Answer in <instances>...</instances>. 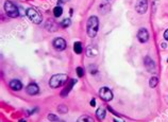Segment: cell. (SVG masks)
<instances>
[{
    "instance_id": "7c38bea8",
    "label": "cell",
    "mask_w": 168,
    "mask_h": 122,
    "mask_svg": "<svg viewBox=\"0 0 168 122\" xmlns=\"http://www.w3.org/2000/svg\"><path fill=\"white\" fill-rule=\"evenodd\" d=\"M9 85H10L11 89L15 90V91H18V90H20L23 88V83L20 82L19 80H12Z\"/></svg>"
},
{
    "instance_id": "ac0fdd59",
    "label": "cell",
    "mask_w": 168,
    "mask_h": 122,
    "mask_svg": "<svg viewBox=\"0 0 168 122\" xmlns=\"http://www.w3.org/2000/svg\"><path fill=\"white\" fill-rule=\"evenodd\" d=\"M63 14V9L61 8V6H55V8L53 9V15H54V17H60L61 15Z\"/></svg>"
},
{
    "instance_id": "4316f807",
    "label": "cell",
    "mask_w": 168,
    "mask_h": 122,
    "mask_svg": "<svg viewBox=\"0 0 168 122\" xmlns=\"http://www.w3.org/2000/svg\"><path fill=\"white\" fill-rule=\"evenodd\" d=\"M19 122H27L25 119H22V120H19Z\"/></svg>"
},
{
    "instance_id": "7402d4cb",
    "label": "cell",
    "mask_w": 168,
    "mask_h": 122,
    "mask_svg": "<svg viewBox=\"0 0 168 122\" xmlns=\"http://www.w3.org/2000/svg\"><path fill=\"white\" fill-rule=\"evenodd\" d=\"M77 74H78L79 77H82L84 75V70H83L82 67H78V68H77Z\"/></svg>"
},
{
    "instance_id": "3957f363",
    "label": "cell",
    "mask_w": 168,
    "mask_h": 122,
    "mask_svg": "<svg viewBox=\"0 0 168 122\" xmlns=\"http://www.w3.org/2000/svg\"><path fill=\"white\" fill-rule=\"evenodd\" d=\"M26 15L30 19V21H32V23L35 24V25H39V24H41V21H43V16H41V14L33 8L28 9L26 11Z\"/></svg>"
},
{
    "instance_id": "d6986e66",
    "label": "cell",
    "mask_w": 168,
    "mask_h": 122,
    "mask_svg": "<svg viewBox=\"0 0 168 122\" xmlns=\"http://www.w3.org/2000/svg\"><path fill=\"white\" fill-rule=\"evenodd\" d=\"M58 110H59V113H61V114H66V113L68 112V107H67L65 104H61V105L58 106Z\"/></svg>"
},
{
    "instance_id": "603a6c76",
    "label": "cell",
    "mask_w": 168,
    "mask_h": 122,
    "mask_svg": "<svg viewBox=\"0 0 168 122\" xmlns=\"http://www.w3.org/2000/svg\"><path fill=\"white\" fill-rule=\"evenodd\" d=\"M89 72L92 73V74H96L98 72V69L95 65H92V66H89Z\"/></svg>"
},
{
    "instance_id": "5bb4252c",
    "label": "cell",
    "mask_w": 168,
    "mask_h": 122,
    "mask_svg": "<svg viewBox=\"0 0 168 122\" xmlns=\"http://www.w3.org/2000/svg\"><path fill=\"white\" fill-rule=\"evenodd\" d=\"M106 115H107L106 109L102 108V107H100V108H98V109H97V112H96V116H97V118L99 119V120H103L104 118H106Z\"/></svg>"
},
{
    "instance_id": "ffe728a7",
    "label": "cell",
    "mask_w": 168,
    "mask_h": 122,
    "mask_svg": "<svg viewBox=\"0 0 168 122\" xmlns=\"http://www.w3.org/2000/svg\"><path fill=\"white\" fill-rule=\"evenodd\" d=\"M70 24H71V21H70V19L69 18H66V19H64L61 23V26H62V28H68L69 26H70Z\"/></svg>"
},
{
    "instance_id": "9a60e30c",
    "label": "cell",
    "mask_w": 168,
    "mask_h": 122,
    "mask_svg": "<svg viewBox=\"0 0 168 122\" xmlns=\"http://www.w3.org/2000/svg\"><path fill=\"white\" fill-rule=\"evenodd\" d=\"M74 50L77 54L82 53V42L81 41H76L74 44Z\"/></svg>"
},
{
    "instance_id": "f546056e",
    "label": "cell",
    "mask_w": 168,
    "mask_h": 122,
    "mask_svg": "<svg viewBox=\"0 0 168 122\" xmlns=\"http://www.w3.org/2000/svg\"><path fill=\"white\" fill-rule=\"evenodd\" d=\"M167 63H168V59H167Z\"/></svg>"
},
{
    "instance_id": "30bf717a",
    "label": "cell",
    "mask_w": 168,
    "mask_h": 122,
    "mask_svg": "<svg viewBox=\"0 0 168 122\" xmlns=\"http://www.w3.org/2000/svg\"><path fill=\"white\" fill-rule=\"evenodd\" d=\"M77 83V80L76 79H71V80H69L68 81V84H67V86L65 87V89H63L62 90V92H61V97H66L68 94H69V91L71 90V88L74 87V85Z\"/></svg>"
},
{
    "instance_id": "d4e9b609",
    "label": "cell",
    "mask_w": 168,
    "mask_h": 122,
    "mask_svg": "<svg viewBox=\"0 0 168 122\" xmlns=\"http://www.w3.org/2000/svg\"><path fill=\"white\" fill-rule=\"evenodd\" d=\"M164 38H165L166 40H168V29L164 32Z\"/></svg>"
},
{
    "instance_id": "2e32d148",
    "label": "cell",
    "mask_w": 168,
    "mask_h": 122,
    "mask_svg": "<svg viewBox=\"0 0 168 122\" xmlns=\"http://www.w3.org/2000/svg\"><path fill=\"white\" fill-rule=\"evenodd\" d=\"M77 122H95L94 119L89 116H86V115H84V116H81L78 118Z\"/></svg>"
},
{
    "instance_id": "ba28073f",
    "label": "cell",
    "mask_w": 168,
    "mask_h": 122,
    "mask_svg": "<svg viewBox=\"0 0 168 122\" xmlns=\"http://www.w3.org/2000/svg\"><path fill=\"white\" fill-rule=\"evenodd\" d=\"M137 39H138L139 42H142V44H145V42L148 41L149 33H148V31H147L145 28H142L141 30L137 32Z\"/></svg>"
},
{
    "instance_id": "8fae6325",
    "label": "cell",
    "mask_w": 168,
    "mask_h": 122,
    "mask_svg": "<svg viewBox=\"0 0 168 122\" xmlns=\"http://www.w3.org/2000/svg\"><path fill=\"white\" fill-rule=\"evenodd\" d=\"M144 64H145V67L148 69L149 71H154L155 69V63L153 62V60L151 59L150 56H146L145 57V60H144Z\"/></svg>"
},
{
    "instance_id": "277c9868",
    "label": "cell",
    "mask_w": 168,
    "mask_h": 122,
    "mask_svg": "<svg viewBox=\"0 0 168 122\" xmlns=\"http://www.w3.org/2000/svg\"><path fill=\"white\" fill-rule=\"evenodd\" d=\"M4 11L6 13V15L11 18H16L19 15L18 8L12 1H10V0L4 2Z\"/></svg>"
},
{
    "instance_id": "8992f818",
    "label": "cell",
    "mask_w": 168,
    "mask_h": 122,
    "mask_svg": "<svg viewBox=\"0 0 168 122\" xmlns=\"http://www.w3.org/2000/svg\"><path fill=\"white\" fill-rule=\"evenodd\" d=\"M99 96L104 101H111L113 99V94H112L111 89H109L108 87H101L99 89Z\"/></svg>"
},
{
    "instance_id": "5b68a950",
    "label": "cell",
    "mask_w": 168,
    "mask_h": 122,
    "mask_svg": "<svg viewBox=\"0 0 168 122\" xmlns=\"http://www.w3.org/2000/svg\"><path fill=\"white\" fill-rule=\"evenodd\" d=\"M135 10L138 14H145L148 11V0H138L135 4Z\"/></svg>"
},
{
    "instance_id": "cb8c5ba5",
    "label": "cell",
    "mask_w": 168,
    "mask_h": 122,
    "mask_svg": "<svg viewBox=\"0 0 168 122\" xmlns=\"http://www.w3.org/2000/svg\"><path fill=\"white\" fill-rule=\"evenodd\" d=\"M108 109H109V110H110L112 114H113V115H116L117 117H119V115H118V114H117V113H116V112H115L113 108H112V107H110V106H109V107H108Z\"/></svg>"
},
{
    "instance_id": "f1b7e54d",
    "label": "cell",
    "mask_w": 168,
    "mask_h": 122,
    "mask_svg": "<svg viewBox=\"0 0 168 122\" xmlns=\"http://www.w3.org/2000/svg\"><path fill=\"white\" fill-rule=\"evenodd\" d=\"M162 47L163 48H166V44H162Z\"/></svg>"
},
{
    "instance_id": "83f0119b",
    "label": "cell",
    "mask_w": 168,
    "mask_h": 122,
    "mask_svg": "<svg viewBox=\"0 0 168 122\" xmlns=\"http://www.w3.org/2000/svg\"><path fill=\"white\" fill-rule=\"evenodd\" d=\"M114 122H120L119 120H116V119H114ZM121 122H124V121H121Z\"/></svg>"
},
{
    "instance_id": "484cf974",
    "label": "cell",
    "mask_w": 168,
    "mask_h": 122,
    "mask_svg": "<svg viewBox=\"0 0 168 122\" xmlns=\"http://www.w3.org/2000/svg\"><path fill=\"white\" fill-rule=\"evenodd\" d=\"M90 105H92V106H95L96 105V100L94 98L92 99V101H90Z\"/></svg>"
},
{
    "instance_id": "7a4b0ae2",
    "label": "cell",
    "mask_w": 168,
    "mask_h": 122,
    "mask_svg": "<svg viewBox=\"0 0 168 122\" xmlns=\"http://www.w3.org/2000/svg\"><path fill=\"white\" fill-rule=\"evenodd\" d=\"M67 81H68L67 74L59 73V74H54L51 76L50 81H49V85H50L51 88H58V87L63 86Z\"/></svg>"
},
{
    "instance_id": "6da1fadb",
    "label": "cell",
    "mask_w": 168,
    "mask_h": 122,
    "mask_svg": "<svg viewBox=\"0 0 168 122\" xmlns=\"http://www.w3.org/2000/svg\"><path fill=\"white\" fill-rule=\"evenodd\" d=\"M98 29H99V20L96 16H90L87 20L86 24V33L90 38H94L97 33Z\"/></svg>"
},
{
    "instance_id": "52a82bcc",
    "label": "cell",
    "mask_w": 168,
    "mask_h": 122,
    "mask_svg": "<svg viewBox=\"0 0 168 122\" xmlns=\"http://www.w3.org/2000/svg\"><path fill=\"white\" fill-rule=\"evenodd\" d=\"M66 41L61 38V37H58L53 40V48L57 50V51H63V50L66 49Z\"/></svg>"
},
{
    "instance_id": "44dd1931",
    "label": "cell",
    "mask_w": 168,
    "mask_h": 122,
    "mask_svg": "<svg viewBox=\"0 0 168 122\" xmlns=\"http://www.w3.org/2000/svg\"><path fill=\"white\" fill-rule=\"evenodd\" d=\"M48 119L52 121V122H59V118L57 115H53V114H49L48 115Z\"/></svg>"
},
{
    "instance_id": "e0dca14e",
    "label": "cell",
    "mask_w": 168,
    "mask_h": 122,
    "mask_svg": "<svg viewBox=\"0 0 168 122\" xmlns=\"http://www.w3.org/2000/svg\"><path fill=\"white\" fill-rule=\"evenodd\" d=\"M159 84V79L156 76H152L150 80H149V86L151 88H155Z\"/></svg>"
},
{
    "instance_id": "9c48e42d",
    "label": "cell",
    "mask_w": 168,
    "mask_h": 122,
    "mask_svg": "<svg viewBox=\"0 0 168 122\" xmlns=\"http://www.w3.org/2000/svg\"><path fill=\"white\" fill-rule=\"evenodd\" d=\"M26 91H27V94H28V95L34 96V95H37L38 92H39V87L37 86V84L32 83V84H29V85L27 86Z\"/></svg>"
},
{
    "instance_id": "4fadbf2b",
    "label": "cell",
    "mask_w": 168,
    "mask_h": 122,
    "mask_svg": "<svg viewBox=\"0 0 168 122\" xmlns=\"http://www.w3.org/2000/svg\"><path fill=\"white\" fill-rule=\"evenodd\" d=\"M97 54H98V49H97L95 46L90 45V46H88V47L86 48V55H87L88 57H94V56H96Z\"/></svg>"
}]
</instances>
